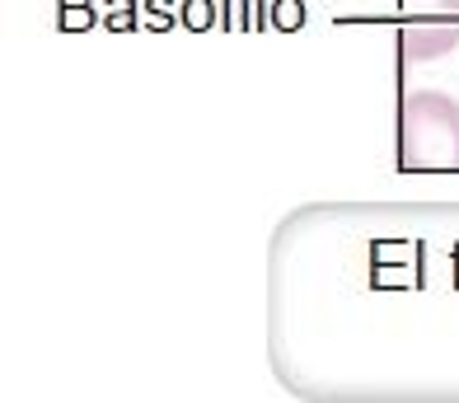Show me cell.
<instances>
[]
</instances>
